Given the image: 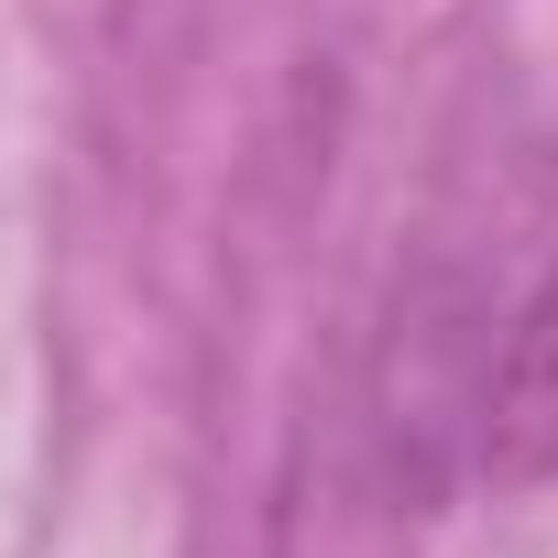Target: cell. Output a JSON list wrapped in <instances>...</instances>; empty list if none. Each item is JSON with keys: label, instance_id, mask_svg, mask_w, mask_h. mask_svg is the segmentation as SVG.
Masks as SVG:
<instances>
[{"label": "cell", "instance_id": "6da1fadb", "mask_svg": "<svg viewBox=\"0 0 558 558\" xmlns=\"http://www.w3.org/2000/svg\"><path fill=\"white\" fill-rule=\"evenodd\" d=\"M482 471L504 493H536L558 482V252L536 274V296L514 307V340L493 362V395H482Z\"/></svg>", "mask_w": 558, "mask_h": 558}]
</instances>
